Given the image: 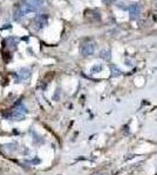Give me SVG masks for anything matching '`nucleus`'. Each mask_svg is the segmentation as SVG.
Listing matches in <instances>:
<instances>
[{"label": "nucleus", "instance_id": "obj_1", "mask_svg": "<svg viewBox=\"0 0 157 175\" xmlns=\"http://www.w3.org/2000/svg\"><path fill=\"white\" fill-rule=\"evenodd\" d=\"M43 5L42 0H21V11L24 14L38 12Z\"/></svg>", "mask_w": 157, "mask_h": 175}, {"label": "nucleus", "instance_id": "obj_2", "mask_svg": "<svg viewBox=\"0 0 157 175\" xmlns=\"http://www.w3.org/2000/svg\"><path fill=\"white\" fill-rule=\"evenodd\" d=\"M46 25H47V15H43V14L35 17L34 20H33V22H32V26H34L35 29H41Z\"/></svg>", "mask_w": 157, "mask_h": 175}, {"label": "nucleus", "instance_id": "obj_3", "mask_svg": "<svg viewBox=\"0 0 157 175\" xmlns=\"http://www.w3.org/2000/svg\"><path fill=\"white\" fill-rule=\"evenodd\" d=\"M128 11H129V14H130V18L131 19H136L139 13H141V7L138 4H131L129 7H128Z\"/></svg>", "mask_w": 157, "mask_h": 175}, {"label": "nucleus", "instance_id": "obj_4", "mask_svg": "<svg viewBox=\"0 0 157 175\" xmlns=\"http://www.w3.org/2000/svg\"><path fill=\"white\" fill-rule=\"evenodd\" d=\"M81 51H82V54H83L85 56H87V55H92V54L94 53V46H93L92 43H86V44H83V46H82Z\"/></svg>", "mask_w": 157, "mask_h": 175}, {"label": "nucleus", "instance_id": "obj_5", "mask_svg": "<svg viewBox=\"0 0 157 175\" xmlns=\"http://www.w3.org/2000/svg\"><path fill=\"white\" fill-rule=\"evenodd\" d=\"M103 1H104L106 4H113V3L116 1V0H103Z\"/></svg>", "mask_w": 157, "mask_h": 175}]
</instances>
